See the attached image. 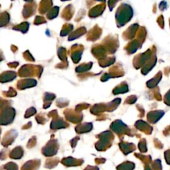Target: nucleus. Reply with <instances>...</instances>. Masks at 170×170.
Wrapping results in <instances>:
<instances>
[{"mask_svg":"<svg viewBox=\"0 0 170 170\" xmlns=\"http://www.w3.org/2000/svg\"><path fill=\"white\" fill-rule=\"evenodd\" d=\"M41 162L39 159L29 160L21 166V170H38L41 166Z\"/></svg>","mask_w":170,"mask_h":170,"instance_id":"obj_2","label":"nucleus"},{"mask_svg":"<svg viewBox=\"0 0 170 170\" xmlns=\"http://www.w3.org/2000/svg\"><path fill=\"white\" fill-rule=\"evenodd\" d=\"M15 133V132L13 133V132H9L6 135H5L2 142V144L4 147H8L9 145L12 144V143L14 142L15 138L17 137V135Z\"/></svg>","mask_w":170,"mask_h":170,"instance_id":"obj_5","label":"nucleus"},{"mask_svg":"<svg viewBox=\"0 0 170 170\" xmlns=\"http://www.w3.org/2000/svg\"><path fill=\"white\" fill-rule=\"evenodd\" d=\"M8 150L6 149H3L0 152V159L1 160H5L8 158Z\"/></svg>","mask_w":170,"mask_h":170,"instance_id":"obj_9","label":"nucleus"},{"mask_svg":"<svg viewBox=\"0 0 170 170\" xmlns=\"http://www.w3.org/2000/svg\"><path fill=\"white\" fill-rule=\"evenodd\" d=\"M165 159H166V162H167L168 164H170V153L169 152L165 153Z\"/></svg>","mask_w":170,"mask_h":170,"instance_id":"obj_12","label":"nucleus"},{"mask_svg":"<svg viewBox=\"0 0 170 170\" xmlns=\"http://www.w3.org/2000/svg\"><path fill=\"white\" fill-rule=\"evenodd\" d=\"M83 163L82 159H74L72 157L64 158L61 160V164L65 167H74V166L80 165Z\"/></svg>","mask_w":170,"mask_h":170,"instance_id":"obj_3","label":"nucleus"},{"mask_svg":"<svg viewBox=\"0 0 170 170\" xmlns=\"http://www.w3.org/2000/svg\"><path fill=\"white\" fill-rule=\"evenodd\" d=\"M135 165L132 162H126L117 167V170H133Z\"/></svg>","mask_w":170,"mask_h":170,"instance_id":"obj_7","label":"nucleus"},{"mask_svg":"<svg viewBox=\"0 0 170 170\" xmlns=\"http://www.w3.org/2000/svg\"><path fill=\"white\" fill-rule=\"evenodd\" d=\"M24 155V150L21 146H18V147L13 149L9 153V158L13 159H20L23 158Z\"/></svg>","mask_w":170,"mask_h":170,"instance_id":"obj_4","label":"nucleus"},{"mask_svg":"<svg viewBox=\"0 0 170 170\" xmlns=\"http://www.w3.org/2000/svg\"><path fill=\"white\" fill-rule=\"evenodd\" d=\"M59 163V158H49V159H47L45 161L44 167H45V168L51 169L55 168Z\"/></svg>","mask_w":170,"mask_h":170,"instance_id":"obj_6","label":"nucleus"},{"mask_svg":"<svg viewBox=\"0 0 170 170\" xmlns=\"http://www.w3.org/2000/svg\"><path fill=\"white\" fill-rule=\"evenodd\" d=\"M2 167L4 170H18L19 167L18 165L16 164L15 163L10 162L7 163L6 164L2 165Z\"/></svg>","mask_w":170,"mask_h":170,"instance_id":"obj_8","label":"nucleus"},{"mask_svg":"<svg viewBox=\"0 0 170 170\" xmlns=\"http://www.w3.org/2000/svg\"><path fill=\"white\" fill-rule=\"evenodd\" d=\"M84 170H99L97 167H93V166H87Z\"/></svg>","mask_w":170,"mask_h":170,"instance_id":"obj_13","label":"nucleus"},{"mask_svg":"<svg viewBox=\"0 0 170 170\" xmlns=\"http://www.w3.org/2000/svg\"><path fill=\"white\" fill-rule=\"evenodd\" d=\"M145 170H152V169L150 168V167H149L148 165H146V167L145 168Z\"/></svg>","mask_w":170,"mask_h":170,"instance_id":"obj_14","label":"nucleus"},{"mask_svg":"<svg viewBox=\"0 0 170 170\" xmlns=\"http://www.w3.org/2000/svg\"><path fill=\"white\" fill-rule=\"evenodd\" d=\"M0 134H1V130H0Z\"/></svg>","mask_w":170,"mask_h":170,"instance_id":"obj_15","label":"nucleus"},{"mask_svg":"<svg viewBox=\"0 0 170 170\" xmlns=\"http://www.w3.org/2000/svg\"><path fill=\"white\" fill-rule=\"evenodd\" d=\"M59 145L56 140H50L41 149L42 154L45 157H52L57 154Z\"/></svg>","mask_w":170,"mask_h":170,"instance_id":"obj_1","label":"nucleus"},{"mask_svg":"<svg viewBox=\"0 0 170 170\" xmlns=\"http://www.w3.org/2000/svg\"><path fill=\"white\" fill-rule=\"evenodd\" d=\"M35 145H36V139L35 137H33L29 141L28 145H27V147L28 148H31L34 147Z\"/></svg>","mask_w":170,"mask_h":170,"instance_id":"obj_11","label":"nucleus"},{"mask_svg":"<svg viewBox=\"0 0 170 170\" xmlns=\"http://www.w3.org/2000/svg\"><path fill=\"white\" fill-rule=\"evenodd\" d=\"M152 169L154 170H162V165L160 161L155 160L152 165Z\"/></svg>","mask_w":170,"mask_h":170,"instance_id":"obj_10","label":"nucleus"}]
</instances>
